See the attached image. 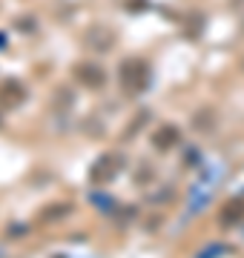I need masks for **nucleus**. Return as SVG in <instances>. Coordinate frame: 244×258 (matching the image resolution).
Returning a JSON list of instances; mask_svg holds the SVG:
<instances>
[{
    "label": "nucleus",
    "mask_w": 244,
    "mask_h": 258,
    "mask_svg": "<svg viewBox=\"0 0 244 258\" xmlns=\"http://www.w3.org/2000/svg\"><path fill=\"white\" fill-rule=\"evenodd\" d=\"M121 83L127 92H141L144 86L150 83V66L138 60V57H130L121 63Z\"/></svg>",
    "instance_id": "obj_1"
},
{
    "label": "nucleus",
    "mask_w": 244,
    "mask_h": 258,
    "mask_svg": "<svg viewBox=\"0 0 244 258\" xmlns=\"http://www.w3.org/2000/svg\"><path fill=\"white\" fill-rule=\"evenodd\" d=\"M244 218V201L241 198H233L221 207V224H235Z\"/></svg>",
    "instance_id": "obj_5"
},
{
    "label": "nucleus",
    "mask_w": 244,
    "mask_h": 258,
    "mask_svg": "<svg viewBox=\"0 0 244 258\" xmlns=\"http://www.w3.org/2000/svg\"><path fill=\"white\" fill-rule=\"evenodd\" d=\"M75 75H78V81L84 83V86H89V89H101L103 78H106V72L98 63H81L75 69Z\"/></svg>",
    "instance_id": "obj_3"
},
{
    "label": "nucleus",
    "mask_w": 244,
    "mask_h": 258,
    "mask_svg": "<svg viewBox=\"0 0 244 258\" xmlns=\"http://www.w3.org/2000/svg\"><path fill=\"white\" fill-rule=\"evenodd\" d=\"M152 144L158 149H172L175 144H178V129L169 126V123H164V126L155 129V135H152Z\"/></svg>",
    "instance_id": "obj_4"
},
{
    "label": "nucleus",
    "mask_w": 244,
    "mask_h": 258,
    "mask_svg": "<svg viewBox=\"0 0 244 258\" xmlns=\"http://www.w3.org/2000/svg\"><path fill=\"white\" fill-rule=\"evenodd\" d=\"M193 126H196L198 132H213V129H216V112H213V109L196 112V118H193Z\"/></svg>",
    "instance_id": "obj_6"
},
{
    "label": "nucleus",
    "mask_w": 244,
    "mask_h": 258,
    "mask_svg": "<svg viewBox=\"0 0 244 258\" xmlns=\"http://www.w3.org/2000/svg\"><path fill=\"white\" fill-rule=\"evenodd\" d=\"M115 175V158H103V161H98L92 169V181H106V178Z\"/></svg>",
    "instance_id": "obj_8"
},
{
    "label": "nucleus",
    "mask_w": 244,
    "mask_h": 258,
    "mask_svg": "<svg viewBox=\"0 0 244 258\" xmlns=\"http://www.w3.org/2000/svg\"><path fill=\"white\" fill-rule=\"evenodd\" d=\"M86 46L95 49V52H106V49L115 46V32L106 26H92L86 32Z\"/></svg>",
    "instance_id": "obj_2"
},
{
    "label": "nucleus",
    "mask_w": 244,
    "mask_h": 258,
    "mask_svg": "<svg viewBox=\"0 0 244 258\" xmlns=\"http://www.w3.org/2000/svg\"><path fill=\"white\" fill-rule=\"evenodd\" d=\"M0 98H3V103H20V98H23V86L20 83H15V81H9V83H3L0 86Z\"/></svg>",
    "instance_id": "obj_7"
}]
</instances>
